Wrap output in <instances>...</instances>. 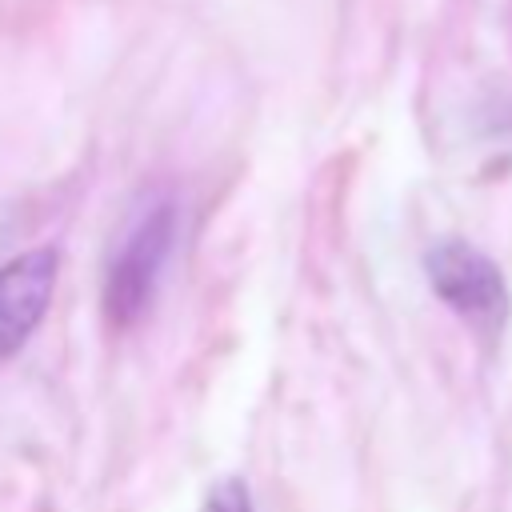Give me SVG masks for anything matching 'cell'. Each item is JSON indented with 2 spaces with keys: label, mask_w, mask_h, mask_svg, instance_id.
Instances as JSON below:
<instances>
[{
  "label": "cell",
  "mask_w": 512,
  "mask_h": 512,
  "mask_svg": "<svg viewBox=\"0 0 512 512\" xmlns=\"http://www.w3.org/2000/svg\"><path fill=\"white\" fill-rule=\"evenodd\" d=\"M172 240H176V208H172V200L156 196L152 204H144L136 212V220L128 224V232L120 236L112 260H108L104 312L112 324L128 328L148 312L156 284L164 276Z\"/></svg>",
  "instance_id": "cell-1"
},
{
  "label": "cell",
  "mask_w": 512,
  "mask_h": 512,
  "mask_svg": "<svg viewBox=\"0 0 512 512\" xmlns=\"http://www.w3.org/2000/svg\"><path fill=\"white\" fill-rule=\"evenodd\" d=\"M56 248H32L0 264V360L24 348L32 328L44 320L56 288Z\"/></svg>",
  "instance_id": "cell-3"
},
{
  "label": "cell",
  "mask_w": 512,
  "mask_h": 512,
  "mask_svg": "<svg viewBox=\"0 0 512 512\" xmlns=\"http://www.w3.org/2000/svg\"><path fill=\"white\" fill-rule=\"evenodd\" d=\"M428 280L436 296L480 328H500L508 316V284L500 268L472 244L448 240L428 252Z\"/></svg>",
  "instance_id": "cell-2"
},
{
  "label": "cell",
  "mask_w": 512,
  "mask_h": 512,
  "mask_svg": "<svg viewBox=\"0 0 512 512\" xmlns=\"http://www.w3.org/2000/svg\"><path fill=\"white\" fill-rule=\"evenodd\" d=\"M200 512H252V496H248V484L244 480H220L212 492H208V500H204V508Z\"/></svg>",
  "instance_id": "cell-4"
}]
</instances>
